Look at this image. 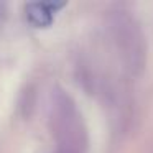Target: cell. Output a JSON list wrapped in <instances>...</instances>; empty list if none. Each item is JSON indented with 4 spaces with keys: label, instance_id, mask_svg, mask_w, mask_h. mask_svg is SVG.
Segmentation results:
<instances>
[{
    "label": "cell",
    "instance_id": "6da1fadb",
    "mask_svg": "<svg viewBox=\"0 0 153 153\" xmlns=\"http://www.w3.org/2000/svg\"><path fill=\"white\" fill-rule=\"evenodd\" d=\"M50 125L58 143L56 153H84L87 140L82 117L73 99L61 89L51 94Z\"/></svg>",
    "mask_w": 153,
    "mask_h": 153
},
{
    "label": "cell",
    "instance_id": "7a4b0ae2",
    "mask_svg": "<svg viewBox=\"0 0 153 153\" xmlns=\"http://www.w3.org/2000/svg\"><path fill=\"white\" fill-rule=\"evenodd\" d=\"M61 7H63V4H45V2L28 4L25 7L27 20L36 28H46L53 23L54 13Z\"/></svg>",
    "mask_w": 153,
    "mask_h": 153
},
{
    "label": "cell",
    "instance_id": "3957f363",
    "mask_svg": "<svg viewBox=\"0 0 153 153\" xmlns=\"http://www.w3.org/2000/svg\"><path fill=\"white\" fill-rule=\"evenodd\" d=\"M5 12H7V7H5V4H0V22L5 18Z\"/></svg>",
    "mask_w": 153,
    "mask_h": 153
}]
</instances>
